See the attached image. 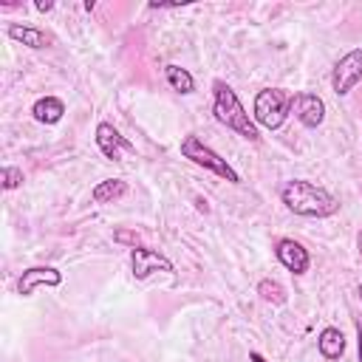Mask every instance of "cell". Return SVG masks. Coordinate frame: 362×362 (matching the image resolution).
I'll return each mask as SVG.
<instances>
[{"label": "cell", "mask_w": 362, "mask_h": 362, "mask_svg": "<svg viewBox=\"0 0 362 362\" xmlns=\"http://www.w3.org/2000/svg\"><path fill=\"white\" fill-rule=\"evenodd\" d=\"M291 113L300 119V124L317 127V124H322V119H325V105H322V99H320L317 93H294Z\"/></svg>", "instance_id": "ba28073f"}, {"label": "cell", "mask_w": 362, "mask_h": 362, "mask_svg": "<svg viewBox=\"0 0 362 362\" xmlns=\"http://www.w3.org/2000/svg\"><path fill=\"white\" fill-rule=\"evenodd\" d=\"M59 283H62V274L57 269H51V266H31V269H25L20 274L17 291L23 297H28V294H34L37 286H59Z\"/></svg>", "instance_id": "30bf717a"}, {"label": "cell", "mask_w": 362, "mask_h": 362, "mask_svg": "<svg viewBox=\"0 0 362 362\" xmlns=\"http://www.w3.org/2000/svg\"><path fill=\"white\" fill-rule=\"evenodd\" d=\"M96 144H99L102 156L110 158V161H119V158H122V150L133 153V144H130L124 136H119V130H116L110 122H99V124H96Z\"/></svg>", "instance_id": "9c48e42d"}, {"label": "cell", "mask_w": 362, "mask_h": 362, "mask_svg": "<svg viewBox=\"0 0 362 362\" xmlns=\"http://www.w3.org/2000/svg\"><path fill=\"white\" fill-rule=\"evenodd\" d=\"M130 269H133V277L136 280H144V277H150L153 272H173V263L164 257V255H158L156 249H144V246H133V252H130Z\"/></svg>", "instance_id": "8992f818"}, {"label": "cell", "mask_w": 362, "mask_h": 362, "mask_svg": "<svg viewBox=\"0 0 362 362\" xmlns=\"http://www.w3.org/2000/svg\"><path fill=\"white\" fill-rule=\"evenodd\" d=\"M31 113H34V119L42 122V124H57V122L62 119V113H65V102L57 99V96H42V99L34 102Z\"/></svg>", "instance_id": "7c38bea8"}, {"label": "cell", "mask_w": 362, "mask_h": 362, "mask_svg": "<svg viewBox=\"0 0 362 362\" xmlns=\"http://www.w3.org/2000/svg\"><path fill=\"white\" fill-rule=\"evenodd\" d=\"M249 359H252V362H266V359H263L257 351H252V354H249Z\"/></svg>", "instance_id": "44dd1931"}, {"label": "cell", "mask_w": 362, "mask_h": 362, "mask_svg": "<svg viewBox=\"0 0 362 362\" xmlns=\"http://www.w3.org/2000/svg\"><path fill=\"white\" fill-rule=\"evenodd\" d=\"M356 82H362V48L348 51V54L334 65V74H331V85H334V93H337V96L351 93Z\"/></svg>", "instance_id": "5b68a950"}, {"label": "cell", "mask_w": 362, "mask_h": 362, "mask_svg": "<svg viewBox=\"0 0 362 362\" xmlns=\"http://www.w3.org/2000/svg\"><path fill=\"white\" fill-rule=\"evenodd\" d=\"M359 300H362V286H359Z\"/></svg>", "instance_id": "603a6c76"}, {"label": "cell", "mask_w": 362, "mask_h": 362, "mask_svg": "<svg viewBox=\"0 0 362 362\" xmlns=\"http://www.w3.org/2000/svg\"><path fill=\"white\" fill-rule=\"evenodd\" d=\"M0 178H3V189H17L23 184V170L20 167H3Z\"/></svg>", "instance_id": "e0dca14e"}, {"label": "cell", "mask_w": 362, "mask_h": 362, "mask_svg": "<svg viewBox=\"0 0 362 362\" xmlns=\"http://www.w3.org/2000/svg\"><path fill=\"white\" fill-rule=\"evenodd\" d=\"M212 90H215V102H212V113H215V119H218L223 127L235 130L238 136H243V139H249V141H257L260 133H257L255 122L249 119L246 107L240 105L238 93H235L226 82H221V79H215Z\"/></svg>", "instance_id": "7a4b0ae2"}, {"label": "cell", "mask_w": 362, "mask_h": 362, "mask_svg": "<svg viewBox=\"0 0 362 362\" xmlns=\"http://www.w3.org/2000/svg\"><path fill=\"white\" fill-rule=\"evenodd\" d=\"M274 255H277V260H280L291 274H303V272H308V266H311L308 252H305L303 243H297L294 238H280L277 246H274Z\"/></svg>", "instance_id": "52a82bcc"}, {"label": "cell", "mask_w": 362, "mask_h": 362, "mask_svg": "<svg viewBox=\"0 0 362 362\" xmlns=\"http://www.w3.org/2000/svg\"><path fill=\"white\" fill-rule=\"evenodd\" d=\"M164 74H167V82H170L178 93H192V90H195V79H192V74H189L187 68H181V65H167Z\"/></svg>", "instance_id": "9a60e30c"}, {"label": "cell", "mask_w": 362, "mask_h": 362, "mask_svg": "<svg viewBox=\"0 0 362 362\" xmlns=\"http://www.w3.org/2000/svg\"><path fill=\"white\" fill-rule=\"evenodd\" d=\"M280 198L286 209L303 218H331L339 209V201L325 187H317L311 181H288L280 189Z\"/></svg>", "instance_id": "6da1fadb"}, {"label": "cell", "mask_w": 362, "mask_h": 362, "mask_svg": "<svg viewBox=\"0 0 362 362\" xmlns=\"http://www.w3.org/2000/svg\"><path fill=\"white\" fill-rule=\"evenodd\" d=\"M257 294L263 297V300H269V303H286V288H283V283H277V280H260L257 283Z\"/></svg>", "instance_id": "2e32d148"}, {"label": "cell", "mask_w": 362, "mask_h": 362, "mask_svg": "<svg viewBox=\"0 0 362 362\" xmlns=\"http://www.w3.org/2000/svg\"><path fill=\"white\" fill-rule=\"evenodd\" d=\"M8 37H11V40H17V42H23V45H28V48H45V45H51V42H54V37H51V34H45L42 28L20 25V23H11V25H8Z\"/></svg>", "instance_id": "8fae6325"}, {"label": "cell", "mask_w": 362, "mask_h": 362, "mask_svg": "<svg viewBox=\"0 0 362 362\" xmlns=\"http://www.w3.org/2000/svg\"><path fill=\"white\" fill-rule=\"evenodd\" d=\"M291 102H294V93L291 90H283V88H263L257 90L255 96V105H252V116L257 124H263L266 130H277L286 116L291 113Z\"/></svg>", "instance_id": "3957f363"}, {"label": "cell", "mask_w": 362, "mask_h": 362, "mask_svg": "<svg viewBox=\"0 0 362 362\" xmlns=\"http://www.w3.org/2000/svg\"><path fill=\"white\" fill-rule=\"evenodd\" d=\"M317 345H320V354H322L325 359H339L342 351H345V337H342L339 328H322Z\"/></svg>", "instance_id": "4fadbf2b"}, {"label": "cell", "mask_w": 362, "mask_h": 362, "mask_svg": "<svg viewBox=\"0 0 362 362\" xmlns=\"http://www.w3.org/2000/svg\"><path fill=\"white\" fill-rule=\"evenodd\" d=\"M51 8H54L51 0H37V11H51Z\"/></svg>", "instance_id": "ffe728a7"}, {"label": "cell", "mask_w": 362, "mask_h": 362, "mask_svg": "<svg viewBox=\"0 0 362 362\" xmlns=\"http://www.w3.org/2000/svg\"><path fill=\"white\" fill-rule=\"evenodd\" d=\"M124 192H127V184H124L122 178H107V181H99V184L93 187L90 198H93L96 204H113V201L122 198Z\"/></svg>", "instance_id": "5bb4252c"}, {"label": "cell", "mask_w": 362, "mask_h": 362, "mask_svg": "<svg viewBox=\"0 0 362 362\" xmlns=\"http://www.w3.org/2000/svg\"><path fill=\"white\" fill-rule=\"evenodd\" d=\"M356 348H359V362H362V320L356 322Z\"/></svg>", "instance_id": "d6986e66"}, {"label": "cell", "mask_w": 362, "mask_h": 362, "mask_svg": "<svg viewBox=\"0 0 362 362\" xmlns=\"http://www.w3.org/2000/svg\"><path fill=\"white\" fill-rule=\"evenodd\" d=\"M113 238H116L119 243H133V246L139 243V235H133V232H124V229H119V232H116Z\"/></svg>", "instance_id": "ac0fdd59"}, {"label": "cell", "mask_w": 362, "mask_h": 362, "mask_svg": "<svg viewBox=\"0 0 362 362\" xmlns=\"http://www.w3.org/2000/svg\"><path fill=\"white\" fill-rule=\"evenodd\" d=\"M356 249H359V257H362V229H359V235H356Z\"/></svg>", "instance_id": "7402d4cb"}, {"label": "cell", "mask_w": 362, "mask_h": 362, "mask_svg": "<svg viewBox=\"0 0 362 362\" xmlns=\"http://www.w3.org/2000/svg\"><path fill=\"white\" fill-rule=\"evenodd\" d=\"M181 156L189 158L192 164H198V167H204V170H209V173L226 178L229 184H240V175L226 164V158H221V156H218L212 147H206L198 136H184V139H181Z\"/></svg>", "instance_id": "277c9868"}]
</instances>
